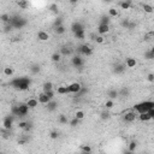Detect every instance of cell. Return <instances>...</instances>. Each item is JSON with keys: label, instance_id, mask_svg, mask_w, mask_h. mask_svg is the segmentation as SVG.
<instances>
[{"label": "cell", "instance_id": "cell-1", "mask_svg": "<svg viewBox=\"0 0 154 154\" xmlns=\"http://www.w3.org/2000/svg\"><path fill=\"white\" fill-rule=\"evenodd\" d=\"M136 113L135 112H127L125 115L123 116V120L127 123H131V122H135V119H136Z\"/></svg>", "mask_w": 154, "mask_h": 154}, {"label": "cell", "instance_id": "cell-2", "mask_svg": "<svg viewBox=\"0 0 154 154\" xmlns=\"http://www.w3.org/2000/svg\"><path fill=\"white\" fill-rule=\"evenodd\" d=\"M19 106V117H24V116L28 115V112H29V110H30V107L27 105V102L25 104H20V105H18Z\"/></svg>", "mask_w": 154, "mask_h": 154}, {"label": "cell", "instance_id": "cell-3", "mask_svg": "<svg viewBox=\"0 0 154 154\" xmlns=\"http://www.w3.org/2000/svg\"><path fill=\"white\" fill-rule=\"evenodd\" d=\"M79 51H81V53H83V54L87 55V57L93 54V49H91V47H89L88 45H82V46L79 47Z\"/></svg>", "mask_w": 154, "mask_h": 154}, {"label": "cell", "instance_id": "cell-4", "mask_svg": "<svg viewBox=\"0 0 154 154\" xmlns=\"http://www.w3.org/2000/svg\"><path fill=\"white\" fill-rule=\"evenodd\" d=\"M71 63L75 67H82L83 64H84V60H83V58H81V57H74Z\"/></svg>", "mask_w": 154, "mask_h": 154}, {"label": "cell", "instance_id": "cell-5", "mask_svg": "<svg viewBox=\"0 0 154 154\" xmlns=\"http://www.w3.org/2000/svg\"><path fill=\"white\" fill-rule=\"evenodd\" d=\"M69 88H70V91H71V93L77 94V93L82 89V86H81V83H78V82H74L69 86Z\"/></svg>", "mask_w": 154, "mask_h": 154}, {"label": "cell", "instance_id": "cell-6", "mask_svg": "<svg viewBox=\"0 0 154 154\" xmlns=\"http://www.w3.org/2000/svg\"><path fill=\"white\" fill-rule=\"evenodd\" d=\"M51 101V99L47 96V94L45 93V91H42V93H40L39 94V102L42 104V105H47L48 102Z\"/></svg>", "mask_w": 154, "mask_h": 154}, {"label": "cell", "instance_id": "cell-7", "mask_svg": "<svg viewBox=\"0 0 154 154\" xmlns=\"http://www.w3.org/2000/svg\"><path fill=\"white\" fill-rule=\"evenodd\" d=\"M57 93L59 95H65V94H70V88L69 86H60V87L57 88Z\"/></svg>", "mask_w": 154, "mask_h": 154}, {"label": "cell", "instance_id": "cell-8", "mask_svg": "<svg viewBox=\"0 0 154 154\" xmlns=\"http://www.w3.org/2000/svg\"><path fill=\"white\" fill-rule=\"evenodd\" d=\"M110 32V24H99V28H98V33L100 35H104L106 33Z\"/></svg>", "mask_w": 154, "mask_h": 154}, {"label": "cell", "instance_id": "cell-9", "mask_svg": "<svg viewBox=\"0 0 154 154\" xmlns=\"http://www.w3.org/2000/svg\"><path fill=\"white\" fill-rule=\"evenodd\" d=\"M37 39H39L40 41H48V40H49V35H48V33L44 32V30H40V32L37 33Z\"/></svg>", "mask_w": 154, "mask_h": 154}, {"label": "cell", "instance_id": "cell-10", "mask_svg": "<svg viewBox=\"0 0 154 154\" xmlns=\"http://www.w3.org/2000/svg\"><path fill=\"white\" fill-rule=\"evenodd\" d=\"M138 118H140V120H142V122H149L150 119H153L149 112H143V113H140V115H138Z\"/></svg>", "mask_w": 154, "mask_h": 154}, {"label": "cell", "instance_id": "cell-11", "mask_svg": "<svg viewBox=\"0 0 154 154\" xmlns=\"http://www.w3.org/2000/svg\"><path fill=\"white\" fill-rule=\"evenodd\" d=\"M27 105L30 108H35L39 105V99H35V98H30V99L27 100Z\"/></svg>", "mask_w": 154, "mask_h": 154}, {"label": "cell", "instance_id": "cell-12", "mask_svg": "<svg viewBox=\"0 0 154 154\" xmlns=\"http://www.w3.org/2000/svg\"><path fill=\"white\" fill-rule=\"evenodd\" d=\"M107 96H108V99L115 100L119 96V91L116 89H110V90H107Z\"/></svg>", "mask_w": 154, "mask_h": 154}, {"label": "cell", "instance_id": "cell-13", "mask_svg": "<svg viewBox=\"0 0 154 154\" xmlns=\"http://www.w3.org/2000/svg\"><path fill=\"white\" fill-rule=\"evenodd\" d=\"M136 64H137L136 59H134V58H128L127 61H125V66L129 67V69H132V67L136 66Z\"/></svg>", "mask_w": 154, "mask_h": 154}, {"label": "cell", "instance_id": "cell-14", "mask_svg": "<svg viewBox=\"0 0 154 154\" xmlns=\"http://www.w3.org/2000/svg\"><path fill=\"white\" fill-rule=\"evenodd\" d=\"M82 29H84V27H83V25L79 23V22H75V23L71 25L72 33H76V32H78V30H82Z\"/></svg>", "mask_w": 154, "mask_h": 154}, {"label": "cell", "instance_id": "cell-15", "mask_svg": "<svg viewBox=\"0 0 154 154\" xmlns=\"http://www.w3.org/2000/svg\"><path fill=\"white\" fill-rule=\"evenodd\" d=\"M3 125H4V129H10L12 125V117H6L4 119V123H3Z\"/></svg>", "mask_w": 154, "mask_h": 154}, {"label": "cell", "instance_id": "cell-16", "mask_svg": "<svg viewBox=\"0 0 154 154\" xmlns=\"http://www.w3.org/2000/svg\"><path fill=\"white\" fill-rule=\"evenodd\" d=\"M119 5H120V7H122L123 10H129V8L131 7V1L130 0H124V1H122Z\"/></svg>", "mask_w": 154, "mask_h": 154}, {"label": "cell", "instance_id": "cell-17", "mask_svg": "<svg viewBox=\"0 0 154 154\" xmlns=\"http://www.w3.org/2000/svg\"><path fill=\"white\" fill-rule=\"evenodd\" d=\"M75 34V37L78 40H83L84 37H86V33H84V29H82V30H78V32L74 33Z\"/></svg>", "mask_w": 154, "mask_h": 154}, {"label": "cell", "instance_id": "cell-18", "mask_svg": "<svg viewBox=\"0 0 154 154\" xmlns=\"http://www.w3.org/2000/svg\"><path fill=\"white\" fill-rule=\"evenodd\" d=\"M65 27L64 25H59V27H55L54 28V33L57 34V35H63L64 33H65Z\"/></svg>", "mask_w": 154, "mask_h": 154}, {"label": "cell", "instance_id": "cell-19", "mask_svg": "<svg viewBox=\"0 0 154 154\" xmlns=\"http://www.w3.org/2000/svg\"><path fill=\"white\" fill-rule=\"evenodd\" d=\"M142 8H143V11L147 12V13H153L154 12V7L148 4H142Z\"/></svg>", "mask_w": 154, "mask_h": 154}, {"label": "cell", "instance_id": "cell-20", "mask_svg": "<svg viewBox=\"0 0 154 154\" xmlns=\"http://www.w3.org/2000/svg\"><path fill=\"white\" fill-rule=\"evenodd\" d=\"M17 5H18L20 8H23V10L29 7V4H28L27 0H18V1H17Z\"/></svg>", "mask_w": 154, "mask_h": 154}, {"label": "cell", "instance_id": "cell-21", "mask_svg": "<svg viewBox=\"0 0 154 154\" xmlns=\"http://www.w3.org/2000/svg\"><path fill=\"white\" fill-rule=\"evenodd\" d=\"M60 58H61V54L60 53H58V52H55V53H53L51 57L52 61H54V63H58V61H60Z\"/></svg>", "mask_w": 154, "mask_h": 154}, {"label": "cell", "instance_id": "cell-22", "mask_svg": "<svg viewBox=\"0 0 154 154\" xmlns=\"http://www.w3.org/2000/svg\"><path fill=\"white\" fill-rule=\"evenodd\" d=\"M124 70H125V65H122V64H117V65L115 66V71L117 72V74H122Z\"/></svg>", "mask_w": 154, "mask_h": 154}, {"label": "cell", "instance_id": "cell-23", "mask_svg": "<svg viewBox=\"0 0 154 154\" xmlns=\"http://www.w3.org/2000/svg\"><path fill=\"white\" fill-rule=\"evenodd\" d=\"M143 57L146 58L147 60H152V59H154V53L152 51H147V52H145V54H143Z\"/></svg>", "mask_w": 154, "mask_h": 154}, {"label": "cell", "instance_id": "cell-24", "mask_svg": "<svg viewBox=\"0 0 154 154\" xmlns=\"http://www.w3.org/2000/svg\"><path fill=\"white\" fill-rule=\"evenodd\" d=\"M0 19L3 20L4 23H8V22L11 20V16H10V15H7V13H3V15H1V17H0Z\"/></svg>", "mask_w": 154, "mask_h": 154}, {"label": "cell", "instance_id": "cell-25", "mask_svg": "<svg viewBox=\"0 0 154 154\" xmlns=\"http://www.w3.org/2000/svg\"><path fill=\"white\" fill-rule=\"evenodd\" d=\"M4 75L5 76H8V77H10V76H12V75H13V69H12V67H10V66H6L4 69Z\"/></svg>", "mask_w": 154, "mask_h": 154}, {"label": "cell", "instance_id": "cell-26", "mask_svg": "<svg viewBox=\"0 0 154 154\" xmlns=\"http://www.w3.org/2000/svg\"><path fill=\"white\" fill-rule=\"evenodd\" d=\"M78 123H79V119L76 118V117H74L71 120H69V124H70V127H72V128L77 127V125H78Z\"/></svg>", "mask_w": 154, "mask_h": 154}, {"label": "cell", "instance_id": "cell-27", "mask_svg": "<svg viewBox=\"0 0 154 154\" xmlns=\"http://www.w3.org/2000/svg\"><path fill=\"white\" fill-rule=\"evenodd\" d=\"M58 122L60 123V124H67V117L65 115H60L59 116V118H58Z\"/></svg>", "mask_w": 154, "mask_h": 154}, {"label": "cell", "instance_id": "cell-28", "mask_svg": "<svg viewBox=\"0 0 154 154\" xmlns=\"http://www.w3.org/2000/svg\"><path fill=\"white\" fill-rule=\"evenodd\" d=\"M84 112H83V111H81V110H78V111H76L75 112V117L76 118H78L79 120H82L83 118H84Z\"/></svg>", "mask_w": 154, "mask_h": 154}, {"label": "cell", "instance_id": "cell-29", "mask_svg": "<svg viewBox=\"0 0 154 154\" xmlns=\"http://www.w3.org/2000/svg\"><path fill=\"white\" fill-rule=\"evenodd\" d=\"M113 106H115V102H113V100H112V99H108L106 102H105V107H106V110H111Z\"/></svg>", "mask_w": 154, "mask_h": 154}, {"label": "cell", "instance_id": "cell-30", "mask_svg": "<svg viewBox=\"0 0 154 154\" xmlns=\"http://www.w3.org/2000/svg\"><path fill=\"white\" fill-rule=\"evenodd\" d=\"M108 16L110 17H117L118 16V11H117L115 7H111L110 10H108Z\"/></svg>", "mask_w": 154, "mask_h": 154}, {"label": "cell", "instance_id": "cell-31", "mask_svg": "<svg viewBox=\"0 0 154 154\" xmlns=\"http://www.w3.org/2000/svg\"><path fill=\"white\" fill-rule=\"evenodd\" d=\"M53 89V84L51 82H46L44 84V91H48V90H52Z\"/></svg>", "mask_w": 154, "mask_h": 154}, {"label": "cell", "instance_id": "cell-32", "mask_svg": "<svg viewBox=\"0 0 154 154\" xmlns=\"http://www.w3.org/2000/svg\"><path fill=\"white\" fill-rule=\"evenodd\" d=\"M145 40H146V41H150V40H154V32L147 33L146 35H145Z\"/></svg>", "mask_w": 154, "mask_h": 154}, {"label": "cell", "instance_id": "cell-33", "mask_svg": "<svg viewBox=\"0 0 154 154\" xmlns=\"http://www.w3.org/2000/svg\"><path fill=\"white\" fill-rule=\"evenodd\" d=\"M100 24H110V16H102L101 17Z\"/></svg>", "mask_w": 154, "mask_h": 154}, {"label": "cell", "instance_id": "cell-34", "mask_svg": "<svg viewBox=\"0 0 154 154\" xmlns=\"http://www.w3.org/2000/svg\"><path fill=\"white\" fill-rule=\"evenodd\" d=\"M49 137H51L52 140H57V138L59 137V132H58V131H55V130L51 131V132H49Z\"/></svg>", "mask_w": 154, "mask_h": 154}, {"label": "cell", "instance_id": "cell-35", "mask_svg": "<svg viewBox=\"0 0 154 154\" xmlns=\"http://www.w3.org/2000/svg\"><path fill=\"white\" fill-rule=\"evenodd\" d=\"M48 105V110H51V111H53L55 108V106H57V102H55V101H53V100H51V101H49V102L47 104Z\"/></svg>", "mask_w": 154, "mask_h": 154}, {"label": "cell", "instance_id": "cell-36", "mask_svg": "<svg viewBox=\"0 0 154 154\" xmlns=\"http://www.w3.org/2000/svg\"><path fill=\"white\" fill-rule=\"evenodd\" d=\"M136 147H137V143L135 142V141L130 142L129 143V152H134V150L136 149Z\"/></svg>", "mask_w": 154, "mask_h": 154}, {"label": "cell", "instance_id": "cell-37", "mask_svg": "<svg viewBox=\"0 0 154 154\" xmlns=\"http://www.w3.org/2000/svg\"><path fill=\"white\" fill-rule=\"evenodd\" d=\"M28 124H29L28 122H19L18 123V128L22 129V130H25V128L28 127Z\"/></svg>", "mask_w": 154, "mask_h": 154}, {"label": "cell", "instance_id": "cell-38", "mask_svg": "<svg viewBox=\"0 0 154 154\" xmlns=\"http://www.w3.org/2000/svg\"><path fill=\"white\" fill-rule=\"evenodd\" d=\"M81 150L84 153H91V148L89 146H81Z\"/></svg>", "mask_w": 154, "mask_h": 154}, {"label": "cell", "instance_id": "cell-39", "mask_svg": "<svg viewBox=\"0 0 154 154\" xmlns=\"http://www.w3.org/2000/svg\"><path fill=\"white\" fill-rule=\"evenodd\" d=\"M120 24H122V27H124V28H129V24H130V20L128 19V18H125V19H123L122 22H120Z\"/></svg>", "mask_w": 154, "mask_h": 154}, {"label": "cell", "instance_id": "cell-40", "mask_svg": "<svg viewBox=\"0 0 154 154\" xmlns=\"http://www.w3.org/2000/svg\"><path fill=\"white\" fill-rule=\"evenodd\" d=\"M95 41H96L98 44H104V42H105V39H104V36H102V35H99V36H96Z\"/></svg>", "mask_w": 154, "mask_h": 154}, {"label": "cell", "instance_id": "cell-41", "mask_svg": "<svg viewBox=\"0 0 154 154\" xmlns=\"http://www.w3.org/2000/svg\"><path fill=\"white\" fill-rule=\"evenodd\" d=\"M45 93L47 94V96L49 99L53 100V98H54V91H53V89H52V90H48V91H45Z\"/></svg>", "mask_w": 154, "mask_h": 154}, {"label": "cell", "instance_id": "cell-42", "mask_svg": "<svg viewBox=\"0 0 154 154\" xmlns=\"http://www.w3.org/2000/svg\"><path fill=\"white\" fill-rule=\"evenodd\" d=\"M59 25H63V19L61 18H57V20L54 22V28L59 27Z\"/></svg>", "mask_w": 154, "mask_h": 154}, {"label": "cell", "instance_id": "cell-43", "mask_svg": "<svg viewBox=\"0 0 154 154\" xmlns=\"http://www.w3.org/2000/svg\"><path fill=\"white\" fill-rule=\"evenodd\" d=\"M61 54H64V55H70L71 54V51L67 48V49H65V48H61Z\"/></svg>", "mask_w": 154, "mask_h": 154}, {"label": "cell", "instance_id": "cell-44", "mask_svg": "<svg viewBox=\"0 0 154 154\" xmlns=\"http://www.w3.org/2000/svg\"><path fill=\"white\" fill-rule=\"evenodd\" d=\"M101 118L102 119H108L110 118V113H108V112H102V113H101Z\"/></svg>", "mask_w": 154, "mask_h": 154}, {"label": "cell", "instance_id": "cell-45", "mask_svg": "<svg viewBox=\"0 0 154 154\" xmlns=\"http://www.w3.org/2000/svg\"><path fill=\"white\" fill-rule=\"evenodd\" d=\"M49 10H51L52 12H57V10H58V6H57L55 4H52L51 7H49Z\"/></svg>", "mask_w": 154, "mask_h": 154}, {"label": "cell", "instance_id": "cell-46", "mask_svg": "<svg viewBox=\"0 0 154 154\" xmlns=\"http://www.w3.org/2000/svg\"><path fill=\"white\" fill-rule=\"evenodd\" d=\"M30 70H32V71L34 72V74H36V72H39V71H40V67L37 66V65H35V66H33L32 69H30Z\"/></svg>", "mask_w": 154, "mask_h": 154}, {"label": "cell", "instance_id": "cell-47", "mask_svg": "<svg viewBox=\"0 0 154 154\" xmlns=\"http://www.w3.org/2000/svg\"><path fill=\"white\" fill-rule=\"evenodd\" d=\"M147 79H148L149 82H154V75H153V74H148V76H147Z\"/></svg>", "mask_w": 154, "mask_h": 154}, {"label": "cell", "instance_id": "cell-48", "mask_svg": "<svg viewBox=\"0 0 154 154\" xmlns=\"http://www.w3.org/2000/svg\"><path fill=\"white\" fill-rule=\"evenodd\" d=\"M79 0H69V3H70V4H72V5H75V4H77V3H78Z\"/></svg>", "mask_w": 154, "mask_h": 154}, {"label": "cell", "instance_id": "cell-49", "mask_svg": "<svg viewBox=\"0 0 154 154\" xmlns=\"http://www.w3.org/2000/svg\"><path fill=\"white\" fill-rule=\"evenodd\" d=\"M150 51H152V52H153V53H154V46H153V47H152V48H150Z\"/></svg>", "mask_w": 154, "mask_h": 154}]
</instances>
